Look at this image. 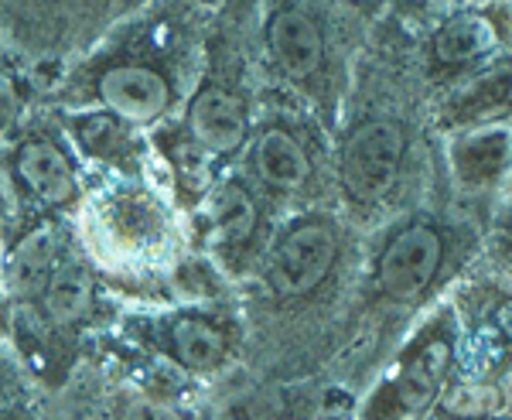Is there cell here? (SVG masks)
Listing matches in <instances>:
<instances>
[{
    "label": "cell",
    "mask_w": 512,
    "mask_h": 420,
    "mask_svg": "<svg viewBox=\"0 0 512 420\" xmlns=\"http://www.w3.org/2000/svg\"><path fill=\"white\" fill-rule=\"evenodd\" d=\"M4 144L21 226L76 209L82 199V178L69 151V134H65L62 120L52 123L38 117V110L21 113L7 127Z\"/></svg>",
    "instance_id": "obj_1"
},
{
    "label": "cell",
    "mask_w": 512,
    "mask_h": 420,
    "mask_svg": "<svg viewBox=\"0 0 512 420\" xmlns=\"http://www.w3.org/2000/svg\"><path fill=\"white\" fill-rule=\"evenodd\" d=\"M113 0H0V35L31 69L65 62L110 14Z\"/></svg>",
    "instance_id": "obj_2"
},
{
    "label": "cell",
    "mask_w": 512,
    "mask_h": 420,
    "mask_svg": "<svg viewBox=\"0 0 512 420\" xmlns=\"http://www.w3.org/2000/svg\"><path fill=\"white\" fill-rule=\"evenodd\" d=\"M335 229L321 219H304L274 243L267 263L270 291L277 298H304L325 280L335 263Z\"/></svg>",
    "instance_id": "obj_3"
},
{
    "label": "cell",
    "mask_w": 512,
    "mask_h": 420,
    "mask_svg": "<svg viewBox=\"0 0 512 420\" xmlns=\"http://www.w3.org/2000/svg\"><path fill=\"white\" fill-rule=\"evenodd\" d=\"M403 158V130L393 120L355 127L342 147V185L355 202H376L390 192Z\"/></svg>",
    "instance_id": "obj_4"
},
{
    "label": "cell",
    "mask_w": 512,
    "mask_h": 420,
    "mask_svg": "<svg viewBox=\"0 0 512 420\" xmlns=\"http://www.w3.org/2000/svg\"><path fill=\"white\" fill-rule=\"evenodd\" d=\"M437 267H441V236L427 222H414L386 246L379 260V287L390 298H417L434 280Z\"/></svg>",
    "instance_id": "obj_5"
},
{
    "label": "cell",
    "mask_w": 512,
    "mask_h": 420,
    "mask_svg": "<svg viewBox=\"0 0 512 420\" xmlns=\"http://www.w3.org/2000/svg\"><path fill=\"white\" fill-rule=\"evenodd\" d=\"M188 134L209 154H219V158L236 154L250 134L243 100L219 82H205L188 103Z\"/></svg>",
    "instance_id": "obj_6"
},
{
    "label": "cell",
    "mask_w": 512,
    "mask_h": 420,
    "mask_svg": "<svg viewBox=\"0 0 512 420\" xmlns=\"http://www.w3.org/2000/svg\"><path fill=\"white\" fill-rule=\"evenodd\" d=\"M267 45L274 55L277 69L291 79H308L318 72L325 59V41H321L318 24L304 11H277L267 24Z\"/></svg>",
    "instance_id": "obj_7"
},
{
    "label": "cell",
    "mask_w": 512,
    "mask_h": 420,
    "mask_svg": "<svg viewBox=\"0 0 512 420\" xmlns=\"http://www.w3.org/2000/svg\"><path fill=\"white\" fill-rule=\"evenodd\" d=\"M59 120L69 140L86 158L106 164H127L130 154H134V140L127 134V127H134V123L103 110V106H96V110H76V106L62 110L59 106Z\"/></svg>",
    "instance_id": "obj_8"
},
{
    "label": "cell",
    "mask_w": 512,
    "mask_h": 420,
    "mask_svg": "<svg viewBox=\"0 0 512 420\" xmlns=\"http://www.w3.org/2000/svg\"><path fill=\"white\" fill-rule=\"evenodd\" d=\"M164 345H168L171 359L195 373H209L226 362L229 339L216 321L202 315H178L164 328Z\"/></svg>",
    "instance_id": "obj_9"
},
{
    "label": "cell",
    "mask_w": 512,
    "mask_h": 420,
    "mask_svg": "<svg viewBox=\"0 0 512 420\" xmlns=\"http://www.w3.org/2000/svg\"><path fill=\"white\" fill-rule=\"evenodd\" d=\"M253 168L263 185L277 188V192H294L311 175L301 144L287 130H267V134L256 140Z\"/></svg>",
    "instance_id": "obj_10"
},
{
    "label": "cell",
    "mask_w": 512,
    "mask_h": 420,
    "mask_svg": "<svg viewBox=\"0 0 512 420\" xmlns=\"http://www.w3.org/2000/svg\"><path fill=\"white\" fill-rule=\"evenodd\" d=\"M212 226L222 250H243L256 229V202L243 181H226L212 195Z\"/></svg>",
    "instance_id": "obj_11"
},
{
    "label": "cell",
    "mask_w": 512,
    "mask_h": 420,
    "mask_svg": "<svg viewBox=\"0 0 512 420\" xmlns=\"http://www.w3.org/2000/svg\"><path fill=\"white\" fill-rule=\"evenodd\" d=\"M454 168L458 175L468 181V185H482V181H492L506 171L509 161V134L499 127L492 130H478V134H468L454 144Z\"/></svg>",
    "instance_id": "obj_12"
},
{
    "label": "cell",
    "mask_w": 512,
    "mask_h": 420,
    "mask_svg": "<svg viewBox=\"0 0 512 420\" xmlns=\"http://www.w3.org/2000/svg\"><path fill=\"white\" fill-rule=\"evenodd\" d=\"M495 45V28L485 18L478 14H458L437 31L434 38V55L441 62H472V59H482L485 52H492Z\"/></svg>",
    "instance_id": "obj_13"
},
{
    "label": "cell",
    "mask_w": 512,
    "mask_h": 420,
    "mask_svg": "<svg viewBox=\"0 0 512 420\" xmlns=\"http://www.w3.org/2000/svg\"><path fill=\"white\" fill-rule=\"evenodd\" d=\"M31 410V376L24 356L0 335V417H21Z\"/></svg>",
    "instance_id": "obj_14"
},
{
    "label": "cell",
    "mask_w": 512,
    "mask_h": 420,
    "mask_svg": "<svg viewBox=\"0 0 512 420\" xmlns=\"http://www.w3.org/2000/svg\"><path fill=\"white\" fill-rule=\"evenodd\" d=\"M21 216H18V199H14L11 175H7V144L0 140V250L18 236Z\"/></svg>",
    "instance_id": "obj_15"
},
{
    "label": "cell",
    "mask_w": 512,
    "mask_h": 420,
    "mask_svg": "<svg viewBox=\"0 0 512 420\" xmlns=\"http://www.w3.org/2000/svg\"><path fill=\"white\" fill-rule=\"evenodd\" d=\"M14 62H21V59L11 52L4 35H0V120H4L7 127L21 117L18 106H14V93H18V89H14Z\"/></svg>",
    "instance_id": "obj_16"
},
{
    "label": "cell",
    "mask_w": 512,
    "mask_h": 420,
    "mask_svg": "<svg viewBox=\"0 0 512 420\" xmlns=\"http://www.w3.org/2000/svg\"><path fill=\"white\" fill-rule=\"evenodd\" d=\"M0 335H11V298L4 287V263H0Z\"/></svg>",
    "instance_id": "obj_17"
},
{
    "label": "cell",
    "mask_w": 512,
    "mask_h": 420,
    "mask_svg": "<svg viewBox=\"0 0 512 420\" xmlns=\"http://www.w3.org/2000/svg\"><path fill=\"white\" fill-rule=\"evenodd\" d=\"M495 318H499V328H502V332H506L509 339H512V301H502V304H499V315H495Z\"/></svg>",
    "instance_id": "obj_18"
},
{
    "label": "cell",
    "mask_w": 512,
    "mask_h": 420,
    "mask_svg": "<svg viewBox=\"0 0 512 420\" xmlns=\"http://www.w3.org/2000/svg\"><path fill=\"white\" fill-rule=\"evenodd\" d=\"M509 243H512V226H509Z\"/></svg>",
    "instance_id": "obj_19"
}]
</instances>
